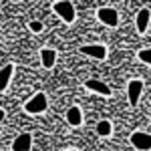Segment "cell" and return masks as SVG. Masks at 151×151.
<instances>
[{"label":"cell","mask_w":151,"mask_h":151,"mask_svg":"<svg viewBox=\"0 0 151 151\" xmlns=\"http://www.w3.org/2000/svg\"><path fill=\"white\" fill-rule=\"evenodd\" d=\"M48 107V99L45 93H36L30 101H26L24 105V111L26 113H30V115H38V113H45Z\"/></svg>","instance_id":"obj_1"},{"label":"cell","mask_w":151,"mask_h":151,"mask_svg":"<svg viewBox=\"0 0 151 151\" xmlns=\"http://www.w3.org/2000/svg\"><path fill=\"white\" fill-rule=\"evenodd\" d=\"M52 10L57 12L58 16L65 20L67 24L75 22V16H77V12H75V6H73V2H52Z\"/></svg>","instance_id":"obj_2"},{"label":"cell","mask_w":151,"mask_h":151,"mask_svg":"<svg viewBox=\"0 0 151 151\" xmlns=\"http://www.w3.org/2000/svg\"><path fill=\"white\" fill-rule=\"evenodd\" d=\"M131 145L139 151H149L151 149V133H145V131H135L131 135Z\"/></svg>","instance_id":"obj_3"},{"label":"cell","mask_w":151,"mask_h":151,"mask_svg":"<svg viewBox=\"0 0 151 151\" xmlns=\"http://www.w3.org/2000/svg\"><path fill=\"white\" fill-rule=\"evenodd\" d=\"M97 16H99V20L107 26H117L119 24V14H117L115 8H109V6H103V8H99L97 10Z\"/></svg>","instance_id":"obj_4"},{"label":"cell","mask_w":151,"mask_h":151,"mask_svg":"<svg viewBox=\"0 0 151 151\" xmlns=\"http://www.w3.org/2000/svg\"><path fill=\"white\" fill-rule=\"evenodd\" d=\"M81 52L87 55V57H93V58L103 60V58L107 57V47H105V45H83Z\"/></svg>","instance_id":"obj_5"},{"label":"cell","mask_w":151,"mask_h":151,"mask_svg":"<svg viewBox=\"0 0 151 151\" xmlns=\"http://www.w3.org/2000/svg\"><path fill=\"white\" fill-rule=\"evenodd\" d=\"M32 149V135L30 133H20L12 141V151H30Z\"/></svg>","instance_id":"obj_6"},{"label":"cell","mask_w":151,"mask_h":151,"mask_svg":"<svg viewBox=\"0 0 151 151\" xmlns=\"http://www.w3.org/2000/svg\"><path fill=\"white\" fill-rule=\"evenodd\" d=\"M141 93H143V83L133 79L129 81V87H127V95H129V103L131 105H137L141 99Z\"/></svg>","instance_id":"obj_7"},{"label":"cell","mask_w":151,"mask_h":151,"mask_svg":"<svg viewBox=\"0 0 151 151\" xmlns=\"http://www.w3.org/2000/svg\"><path fill=\"white\" fill-rule=\"evenodd\" d=\"M85 87H87L89 91H93V93L103 95V97H109V95H111V89H109V85H105L103 81H97V79H89V81L85 83Z\"/></svg>","instance_id":"obj_8"},{"label":"cell","mask_w":151,"mask_h":151,"mask_svg":"<svg viewBox=\"0 0 151 151\" xmlns=\"http://www.w3.org/2000/svg\"><path fill=\"white\" fill-rule=\"evenodd\" d=\"M149 20H151V12H149V8H141V10L137 12V18H135L137 30H139L141 35L147 30V26H149Z\"/></svg>","instance_id":"obj_9"},{"label":"cell","mask_w":151,"mask_h":151,"mask_svg":"<svg viewBox=\"0 0 151 151\" xmlns=\"http://www.w3.org/2000/svg\"><path fill=\"white\" fill-rule=\"evenodd\" d=\"M40 63H42L45 69H52L55 63H57V50H52V48H42V50H40Z\"/></svg>","instance_id":"obj_10"},{"label":"cell","mask_w":151,"mask_h":151,"mask_svg":"<svg viewBox=\"0 0 151 151\" xmlns=\"http://www.w3.org/2000/svg\"><path fill=\"white\" fill-rule=\"evenodd\" d=\"M67 121H69V125L73 127H79L83 123V113L79 107H70L69 111H67Z\"/></svg>","instance_id":"obj_11"},{"label":"cell","mask_w":151,"mask_h":151,"mask_svg":"<svg viewBox=\"0 0 151 151\" xmlns=\"http://www.w3.org/2000/svg\"><path fill=\"white\" fill-rule=\"evenodd\" d=\"M12 75H14V65H4V67H2V83H0V91H2V93L8 89Z\"/></svg>","instance_id":"obj_12"},{"label":"cell","mask_w":151,"mask_h":151,"mask_svg":"<svg viewBox=\"0 0 151 151\" xmlns=\"http://www.w3.org/2000/svg\"><path fill=\"white\" fill-rule=\"evenodd\" d=\"M97 133H99L101 137H109V135L113 133V125H111V121H107V119L99 121V123H97Z\"/></svg>","instance_id":"obj_13"},{"label":"cell","mask_w":151,"mask_h":151,"mask_svg":"<svg viewBox=\"0 0 151 151\" xmlns=\"http://www.w3.org/2000/svg\"><path fill=\"white\" fill-rule=\"evenodd\" d=\"M139 60L145 63V65H151V48H145V50H139Z\"/></svg>","instance_id":"obj_14"},{"label":"cell","mask_w":151,"mask_h":151,"mask_svg":"<svg viewBox=\"0 0 151 151\" xmlns=\"http://www.w3.org/2000/svg\"><path fill=\"white\" fill-rule=\"evenodd\" d=\"M30 30H32V32H40V30H42V22L32 20V22H30Z\"/></svg>","instance_id":"obj_15"},{"label":"cell","mask_w":151,"mask_h":151,"mask_svg":"<svg viewBox=\"0 0 151 151\" xmlns=\"http://www.w3.org/2000/svg\"><path fill=\"white\" fill-rule=\"evenodd\" d=\"M70 151H75V149H70Z\"/></svg>","instance_id":"obj_16"}]
</instances>
